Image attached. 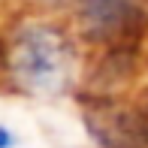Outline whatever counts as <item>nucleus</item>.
Listing matches in <instances>:
<instances>
[{
	"label": "nucleus",
	"mask_w": 148,
	"mask_h": 148,
	"mask_svg": "<svg viewBox=\"0 0 148 148\" xmlns=\"http://www.w3.org/2000/svg\"><path fill=\"white\" fill-rule=\"evenodd\" d=\"M82 118L100 148H148V112L133 103L97 97L85 106Z\"/></svg>",
	"instance_id": "f03ea898"
},
{
	"label": "nucleus",
	"mask_w": 148,
	"mask_h": 148,
	"mask_svg": "<svg viewBox=\"0 0 148 148\" xmlns=\"http://www.w3.org/2000/svg\"><path fill=\"white\" fill-rule=\"evenodd\" d=\"M9 145H12V136L6 130H0V148H9Z\"/></svg>",
	"instance_id": "20e7f679"
},
{
	"label": "nucleus",
	"mask_w": 148,
	"mask_h": 148,
	"mask_svg": "<svg viewBox=\"0 0 148 148\" xmlns=\"http://www.w3.org/2000/svg\"><path fill=\"white\" fill-rule=\"evenodd\" d=\"M79 15L91 39L109 45H127L145 24L139 0H79Z\"/></svg>",
	"instance_id": "7ed1b4c3"
},
{
	"label": "nucleus",
	"mask_w": 148,
	"mask_h": 148,
	"mask_svg": "<svg viewBox=\"0 0 148 148\" xmlns=\"http://www.w3.org/2000/svg\"><path fill=\"white\" fill-rule=\"evenodd\" d=\"M70 64L66 36L49 24H27L9 49V73L30 94H58L70 79Z\"/></svg>",
	"instance_id": "f257e3e1"
}]
</instances>
